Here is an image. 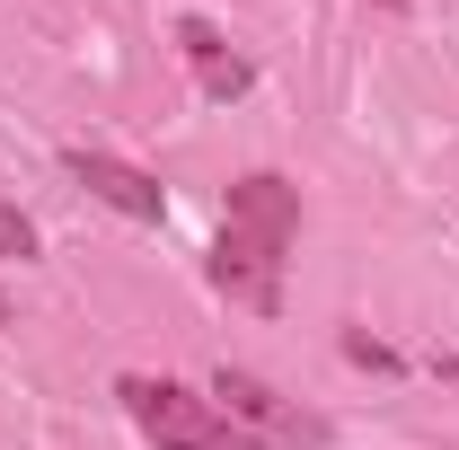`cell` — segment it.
I'll list each match as a JSON object with an SVG mask.
<instances>
[{
  "label": "cell",
  "instance_id": "cell-1",
  "mask_svg": "<svg viewBox=\"0 0 459 450\" xmlns=\"http://www.w3.org/2000/svg\"><path fill=\"white\" fill-rule=\"evenodd\" d=\"M291 238H300V195H291L274 169L238 177V186H230V221H221V238H212V282H221L238 309L274 318V309H283Z\"/></svg>",
  "mask_w": 459,
  "mask_h": 450
},
{
  "label": "cell",
  "instance_id": "cell-2",
  "mask_svg": "<svg viewBox=\"0 0 459 450\" xmlns=\"http://www.w3.org/2000/svg\"><path fill=\"white\" fill-rule=\"evenodd\" d=\"M115 397H124V415H133L160 450H274V442H256V433H238L212 397L177 389V380H151V371H124Z\"/></svg>",
  "mask_w": 459,
  "mask_h": 450
},
{
  "label": "cell",
  "instance_id": "cell-3",
  "mask_svg": "<svg viewBox=\"0 0 459 450\" xmlns=\"http://www.w3.org/2000/svg\"><path fill=\"white\" fill-rule=\"evenodd\" d=\"M212 406H221L238 433H256V442H274V450H327V415H300V406L274 397L256 371H221V380H212Z\"/></svg>",
  "mask_w": 459,
  "mask_h": 450
},
{
  "label": "cell",
  "instance_id": "cell-4",
  "mask_svg": "<svg viewBox=\"0 0 459 450\" xmlns=\"http://www.w3.org/2000/svg\"><path fill=\"white\" fill-rule=\"evenodd\" d=\"M62 169L80 177L98 203H115L124 221H169V195H160V177H142L133 160H107V151H62Z\"/></svg>",
  "mask_w": 459,
  "mask_h": 450
},
{
  "label": "cell",
  "instance_id": "cell-5",
  "mask_svg": "<svg viewBox=\"0 0 459 450\" xmlns=\"http://www.w3.org/2000/svg\"><path fill=\"white\" fill-rule=\"evenodd\" d=\"M177 54L195 62V89H204V98H247V80H256V71H247V54H230V36L221 27H212V18H177Z\"/></svg>",
  "mask_w": 459,
  "mask_h": 450
},
{
  "label": "cell",
  "instance_id": "cell-6",
  "mask_svg": "<svg viewBox=\"0 0 459 450\" xmlns=\"http://www.w3.org/2000/svg\"><path fill=\"white\" fill-rule=\"evenodd\" d=\"M0 256H36V221L18 203H0Z\"/></svg>",
  "mask_w": 459,
  "mask_h": 450
},
{
  "label": "cell",
  "instance_id": "cell-7",
  "mask_svg": "<svg viewBox=\"0 0 459 450\" xmlns=\"http://www.w3.org/2000/svg\"><path fill=\"white\" fill-rule=\"evenodd\" d=\"M344 353H353V362H371V371H398V353H389V344H371V336H344Z\"/></svg>",
  "mask_w": 459,
  "mask_h": 450
},
{
  "label": "cell",
  "instance_id": "cell-8",
  "mask_svg": "<svg viewBox=\"0 0 459 450\" xmlns=\"http://www.w3.org/2000/svg\"><path fill=\"white\" fill-rule=\"evenodd\" d=\"M0 327H9V291H0Z\"/></svg>",
  "mask_w": 459,
  "mask_h": 450
}]
</instances>
